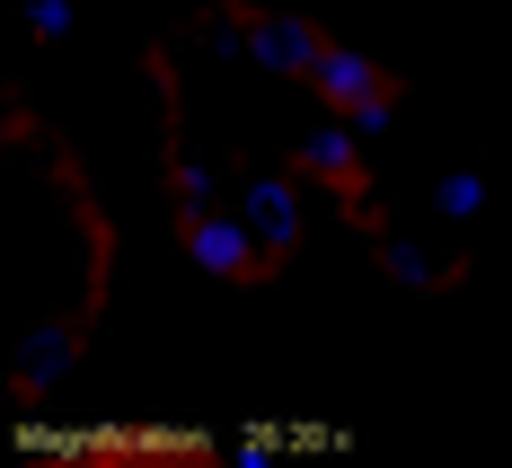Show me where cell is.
<instances>
[{"instance_id": "4", "label": "cell", "mask_w": 512, "mask_h": 468, "mask_svg": "<svg viewBox=\"0 0 512 468\" xmlns=\"http://www.w3.org/2000/svg\"><path fill=\"white\" fill-rule=\"evenodd\" d=\"M18 9H27V36L36 45H62L71 36V0H18Z\"/></svg>"}, {"instance_id": "1", "label": "cell", "mask_w": 512, "mask_h": 468, "mask_svg": "<svg viewBox=\"0 0 512 468\" xmlns=\"http://www.w3.org/2000/svg\"><path fill=\"white\" fill-rule=\"evenodd\" d=\"M309 80H318L336 106H371L380 89H389V80H380V62H371V53H354V45H318Z\"/></svg>"}, {"instance_id": "6", "label": "cell", "mask_w": 512, "mask_h": 468, "mask_svg": "<svg viewBox=\"0 0 512 468\" xmlns=\"http://www.w3.org/2000/svg\"><path fill=\"white\" fill-rule=\"evenodd\" d=\"M345 159H354V133H318V168L327 177H345Z\"/></svg>"}, {"instance_id": "5", "label": "cell", "mask_w": 512, "mask_h": 468, "mask_svg": "<svg viewBox=\"0 0 512 468\" xmlns=\"http://www.w3.org/2000/svg\"><path fill=\"white\" fill-rule=\"evenodd\" d=\"M442 212H451V221H477V212H486V186H477V177H442Z\"/></svg>"}, {"instance_id": "3", "label": "cell", "mask_w": 512, "mask_h": 468, "mask_svg": "<svg viewBox=\"0 0 512 468\" xmlns=\"http://www.w3.org/2000/svg\"><path fill=\"white\" fill-rule=\"evenodd\" d=\"M248 221H256V230H274V239H283V230H292V221H301V195H292V186H274V177H265V186H256V195H248Z\"/></svg>"}, {"instance_id": "2", "label": "cell", "mask_w": 512, "mask_h": 468, "mask_svg": "<svg viewBox=\"0 0 512 468\" xmlns=\"http://www.w3.org/2000/svg\"><path fill=\"white\" fill-rule=\"evenodd\" d=\"M186 257L204 274H248L256 239H248V221H186Z\"/></svg>"}]
</instances>
